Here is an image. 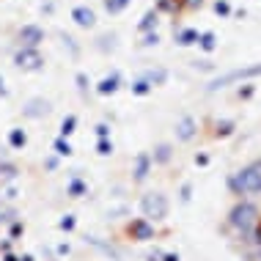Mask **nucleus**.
Here are the masks:
<instances>
[{"mask_svg": "<svg viewBox=\"0 0 261 261\" xmlns=\"http://www.w3.org/2000/svg\"><path fill=\"white\" fill-rule=\"evenodd\" d=\"M225 237L245 261H261V160L242 168L231 181Z\"/></svg>", "mask_w": 261, "mask_h": 261, "instance_id": "1", "label": "nucleus"}]
</instances>
